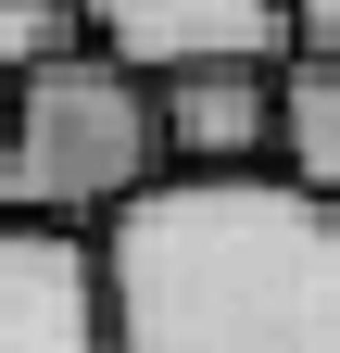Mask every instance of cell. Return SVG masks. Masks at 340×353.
I'll return each mask as SVG.
<instances>
[{"label":"cell","mask_w":340,"mask_h":353,"mask_svg":"<svg viewBox=\"0 0 340 353\" xmlns=\"http://www.w3.org/2000/svg\"><path fill=\"white\" fill-rule=\"evenodd\" d=\"M89 38H101L126 76L290 63V0H89Z\"/></svg>","instance_id":"cell-4"},{"label":"cell","mask_w":340,"mask_h":353,"mask_svg":"<svg viewBox=\"0 0 340 353\" xmlns=\"http://www.w3.org/2000/svg\"><path fill=\"white\" fill-rule=\"evenodd\" d=\"M89 240L114 353H340V202L290 164H164Z\"/></svg>","instance_id":"cell-1"},{"label":"cell","mask_w":340,"mask_h":353,"mask_svg":"<svg viewBox=\"0 0 340 353\" xmlns=\"http://www.w3.org/2000/svg\"><path fill=\"white\" fill-rule=\"evenodd\" d=\"M277 164L340 202V63H315V51L277 63Z\"/></svg>","instance_id":"cell-6"},{"label":"cell","mask_w":340,"mask_h":353,"mask_svg":"<svg viewBox=\"0 0 340 353\" xmlns=\"http://www.w3.org/2000/svg\"><path fill=\"white\" fill-rule=\"evenodd\" d=\"M290 51H315V63H340V0H290Z\"/></svg>","instance_id":"cell-8"},{"label":"cell","mask_w":340,"mask_h":353,"mask_svg":"<svg viewBox=\"0 0 340 353\" xmlns=\"http://www.w3.org/2000/svg\"><path fill=\"white\" fill-rule=\"evenodd\" d=\"M164 176V114L151 76H126L101 38L25 63L0 88V214H51V228H101L126 190Z\"/></svg>","instance_id":"cell-2"},{"label":"cell","mask_w":340,"mask_h":353,"mask_svg":"<svg viewBox=\"0 0 340 353\" xmlns=\"http://www.w3.org/2000/svg\"><path fill=\"white\" fill-rule=\"evenodd\" d=\"M0 353H114L101 240L51 214H0Z\"/></svg>","instance_id":"cell-3"},{"label":"cell","mask_w":340,"mask_h":353,"mask_svg":"<svg viewBox=\"0 0 340 353\" xmlns=\"http://www.w3.org/2000/svg\"><path fill=\"white\" fill-rule=\"evenodd\" d=\"M89 38V0H0V88H13L25 63H51Z\"/></svg>","instance_id":"cell-7"},{"label":"cell","mask_w":340,"mask_h":353,"mask_svg":"<svg viewBox=\"0 0 340 353\" xmlns=\"http://www.w3.org/2000/svg\"><path fill=\"white\" fill-rule=\"evenodd\" d=\"M164 164H277V63H202L151 76Z\"/></svg>","instance_id":"cell-5"}]
</instances>
